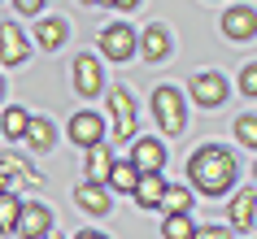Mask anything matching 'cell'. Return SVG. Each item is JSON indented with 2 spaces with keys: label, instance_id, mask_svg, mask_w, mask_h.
Returning <instances> with one entry per match:
<instances>
[{
  "label": "cell",
  "instance_id": "obj_29",
  "mask_svg": "<svg viewBox=\"0 0 257 239\" xmlns=\"http://www.w3.org/2000/svg\"><path fill=\"white\" fill-rule=\"evenodd\" d=\"M100 5H109V9H118V14H126V9H136L140 0H100Z\"/></svg>",
  "mask_w": 257,
  "mask_h": 239
},
{
  "label": "cell",
  "instance_id": "obj_27",
  "mask_svg": "<svg viewBox=\"0 0 257 239\" xmlns=\"http://www.w3.org/2000/svg\"><path fill=\"white\" fill-rule=\"evenodd\" d=\"M192 239H231V226H196Z\"/></svg>",
  "mask_w": 257,
  "mask_h": 239
},
{
  "label": "cell",
  "instance_id": "obj_3",
  "mask_svg": "<svg viewBox=\"0 0 257 239\" xmlns=\"http://www.w3.org/2000/svg\"><path fill=\"white\" fill-rule=\"evenodd\" d=\"M136 27H126V22H109V27H100V57L105 61H131L136 57Z\"/></svg>",
  "mask_w": 257,
  "mask_h": 239
},
{
  "label": "cell",
  "instance_id": "obj_18",
  "mask_svg": "<svg viewBox=\"0 0 257 239\" xmlns=\"http://www.w3.org/2000/svg\"><path fill=\"white\" fill-rule=\"evenodd\" d=\"M31 144V152H53V144H57V126L48 118H31V126H27V135H22Z\"/></svg>",
  "mask_w": 257,
  "mask_h": 239
},
{
  "label": "cell",
  "instance_id": "obj_26",
  "mask_svg": "<svg viewBox=\"0 0 257 239\" xmlns=\"http://www.w3.org/2000/svg\"><path fill=\"white\" fill-rule=\"evenodd\" d=\"M240 92L248 96V100H257V61H248V66L240 70Z\"/></svg>",
  "mask_w": 257,
  "mask_h": 239
},
{
  "label": "cell",
  "instance_id": "obj_24",
  "mask_svg": "<svg viewBox=\"0 0 257 239\" xmlns=\"http://www.w3.org/2000/svg\"><path fill=\"white\" fill-rule=\"evenodd\" d=\"M18 213H22V200L5 191L0 196V235H14L18 230Z\"/></svg>",
  "mask_w": 257,
  "mask_h": 239
},
{
  "label": "cell",
  "instance_id": "obj_33",
  "mask_svg": "<svg viewBox=\"0 0 257 239\" xmlns=\"http://www.w3.org/2000/svg\"><path fill=\"white\" fill-rule=\"evenodd\" d=\"M44 239H61V235H53V230H48V235H44Z\"/></svg>",
  "mask_w": 257,
  "mask_h": 239
},
{
  "label": "cell",
  "instance_id": "obj_19",
  "mask_svg": "<svg viewBox=\"0 0 257 239\" xmlns=\"http://www.w3.org/2000/svg\"><path fill=\"white\" fill-rule=\"evenodd\" d=\"M87 183H105L109 178V170H113V152H109L105 144H96V148H87Z\"/></svg>",
  "mask_w": 257,
  "mask_h": 239
},
{
  "label": "cell",
  "instance_id": "obj_1",
  "mask_svg": "<svg viewBox=\"0 0 257 239\" xmlns=\"http://www.w3.org/2000/svg\"><path fill=\"white\" fill-rule=\"evenodd\" d=\"M235 174H240L235 152H227L222 144H205V148H196V152L188 157V183H192V191H201V196H209V200L227 196L231 187H235Z\"/></svg>",
  "mask_w": 257,
  "mask_h": 239
},
{
  "label": "cell",
  "instance_id": "obj_14",
  "mask_svg": "<svg viewBox=\"0 0 257 239\" xmlns=\"http://www.w3.org/2000/svg\"><path fill=\"white\" fill-rule=\"evenodd\" d=\"M66 135H70L79 148H96L100 139H105V118H100V113H92V109H83V113H74V118H70V131H66Z\"/></svg>",
  "mask_w": 257,
  "mask_h": 239
},
{
  "label": "cell",
  "instance_id": "obj_7",
  "mask_svg": "<svg viewBox=\"0 0 257 239\" xmlns=\"http://www.w3.org/2000/svg\"><path fill=\"white\" fill-rule=\"evenodd\" d=\"M131 165L140 174H162L166 170V144L153 135H136L131 139Z\"/></svg>",
  "mask_w": 257,
  "mask_h": 239
},
{
  "label": "cell",
  "instance_id": "obj_13",
  "mask_svg": "<svg viewBox=\"0 0 257 239\" xmlns=\"http://www.w3.org/2000/svg\"><path fill=\"white\" fill-rule=\"evenodd\" d=\"M0 174H5V191H9V196H18L22 187H40V183H44L40 174L31 170L22 157H14V152H5V157H0Z\"/></svg>",
  "mask_w": 257,
  "mask_h": 239
},
{
  "label": "cell",
  "instance_id": "obj_9",
  "mask_svg": "<svg viewBox=\"0 0 257 239\" xmlns=\"http://www.w3.org/2000/svg\"><path fill=\"white\" fill-rule=\"evenodd\" d=\"M53 230V209L48 204H27L22 200V213H18V239H44Z\"/></svg>",
  "mask_w": 257,
  "mask_h": 239
},
{
  "label": "cell",
  "instance_id": "obj_6",
  "mask_svg": "<svg viewBox=\"0 0 257 239\" xmlns=\"http://www.w3.org/2000/svg\"><path fill=\"white\" fill-rule=\"evenodd\" d=\"M227 96H231V83L218 74V70H205V74H196L192 79V100L201 109H218V105H227Z\"/></svg>",
  "mask_w": 257,
  "mask_h": 239
},
{
  "label": "cell",
  "instance_id": "obj_31",
  "mask_svg": "<svg viewBox=\"0 0 257 239\" xmlns=\"http://www.w3.org/2000/svg\"><path fill=\"white\" fill-rule=\"evenodd\" d=\"M0 196H5V174H0Z\"/></svg>",
  "mask_w": 257,
  "mask_h": 239
},
{
  "label": "cell",
  "instance_id": "obj_11",
  "mask_svg": "<svg viewBox=\"0 0 257 239\" xmlns=\"http://www.w3.org/2000/svg\"><path fill=\"white\" fill-rule=\"evenodd\" d=\"M136 53L149 61V66H157V61H166L170 57V31L162 27V22H153V27H144L136 35Z\"/></svg>",
  "mask_w": 257,
  "mask_h": 239
},
{
  "label": "cell",
  "instance_id": "obj_17",
  "mask_svg": "<svg viewBox=\"0 0 257 239\" xmlns=\"http://www.w3.org/2000/svg\"><path fill=\"white\" fill-rule=\"evenodd\" d=\"M131 196H136L140 209H157L162 196H166V178H162V174H140V183H136Z\"/></svg>",
  "mask_w": 257,
  "mask_h": 239
},
{
  "label": "cell",
  "instance_id": "obj_21",
  "mask_svg": "<svg viewBox=\"0 0 257 239\" xmlns=\"http://www.w3.org/2000/svg\"><path fill=\"white\" fill-rule=\"evenodd\" d=\"M136 183H140V170H136V165H131V161H113V170H109L105 187H118V191H136Z\"/></svg>",
  "mask_w": 257,
  "mask_h": 239
},
{
  "label": "cell",
  "instance_id": "obj_25",
  "mask_svg": "<svg viewBox=\"0 0 257 239\" xmlns=\"http://www.w3.org/2000/svg\"><path fill=\"white\" fill-rule=\"evenodd\" d=\"M231 135H235L244 148H253V152H257V113H240L235 126H231Z\"/></svg>",
  "mask_w": 257,
  "mask_h": 239
},
{
  "label": "cell",
  "instance_id": "obj_20",
  "mask_svg": "<svg viewBox=\"0 0 257 239\" xmlns=\"http://www.w3.org/2000/svg\"><path fill=\"white\" fill-rule=\"evenodd\" d=\"M27 126H31V113L22 105H9L5 113H0V135H5V139H22Z\"/></svg>",
  "mask_w": 257,
  "mask_h": 239
},
{
  "label": "cell",
  "instance_id": "obj_23",
  "mask_svg": "<svg viewBox=\"0 0 257 239\" xmlns=\"http://www.w3.org/2000/svg\"><path fill=\"white\" fill-rule=\"evenodd\" d=\"M192 187H166V196H162V204L157 209H166V213H192Z\"/></svg>",
  "mask_w": 257,
  "mask_h": 239
},
{
  "label": "cell",
  "instance_id": "obj_28",
  "mask_svg": "<svg viewBox=\"0 0 257 239\" xmlns=\"http://www.w3.org/2000/svg\"><path fill=\"white\" fill-rule=\"evenodd\" d=\"M14 9H18V14H31V18H35V14L44 9V0H14Z\"/></svg>",
  "mask_w": 257,
  "mask_h": 239
},
{
  "label": "cell",
  "instance_id": "obj_22",
  "mask_svg": "<svg viewBox=\"0 0 257 239\" xmlns=\"http://www.w3.org/2000/svg\"><path fill=\"white\" fill-rule=\"evenodd\" d=\"M192 235H196V222H192L188 213H166L162 239H192Z\"/></svg>",
  "mask_w": 257,
  "mask_h": 239
},
{
  "label": "cell",
  "instance_id": "obj_15",
  "mask_svg": "<svg viewBox=\"0 0 257 239\" xmlns=\"http://www.w3.org/2000/svg\"><path fill=\"white\" fill-rule=\"evenodd\" d=\"M74 204H79L83 213H92V217H105V213H109V187L83 178V183L74 187Z\"/></svg>",
  "mask_w": 257,
  "mask_h": 239
},
{
  "label": "cell",
  "instance_id": "obj_16",
  "mask_svg": "<svg viewBox=\"0 0 257 239\" xmlns=\"http://www.w3.org/2000/svg\"><path fill=\"white\" fill-rule=\"evenodd\" d=\"M66 40H70L66 18H40V22H35V44H40L44 53H57Z\"/></svg>",
  "mask_w": 257,
  "mask_h": 239
},
{
  "label": "cell",
  "instance_id": "obj_10",
  "mask_svg": "<svg viewBox=\"0 0 257 239\" xmlns=\"http://www.w3.org/2000/svg\"><path fill=\"white\" fill-rule=\"evenodd\" d=\"M27 57H31L27 31L14 22H0V66H27Z\"/></svg>",
  "mask_w": 257,
  "mask_h": 239
},
{
  "label": "cell",
  "instance_id": "obj_32",
  "mask_svg": "<svg viewBox=\"0 0 257 239\" xmlns=\"http://www.w3.org/2000/svg\"><path fill=\"white\" fill-rule=\"evenodd\" d=\"M0 100H5V79H0Z\"/></svg>",
  "mask_w": 257,
  "mask_h": 239
},
{
  "label": "cell",
  "instance_id": "obj_4",
  "mask_svg": "<svg viewBox=\"0 0 257 239\" xmlns=\"http://www.w3.org/2000/svg\"><path fill=\"white\" fill-rule=\"evenodd\" d=\"M109 118H113V139L118 144H131L136 139V100L126 87H113L109 92Z\"/></svg>",
  "mask_w": 257,
  "mask_h": 239
},
{
  "label": "cell",
  "instance_id": "obj_34",
  "mask_svg": "<svg viewBox=\"0 0 257 239\" xmlns=\"http://www.w3.org/2000/svg\"><path fill=\"white\" fill-rule=\"evenodd\" d=\"M79 5H96V0H79Z\"/></svg>",
  "mask_w": 257,
  "mask_h": 239
},
{
  "label": "cell",
  "instance_id": "obj_5",
  "mask_svg": "<svg viewBox=\"0 0 257 239\" xmlns=\"http://www.w3.org/2000/svg\"><path fill=\"white\" fill-rule=\"evenodd\" d=\"M70 83H74V92H79L83 100H92V96H100V87H105V74H100V61H96L92 53H79L74 61H70Z\"/></svg>",
  "mask_w": 257,
  "mask_h": 239
},
{
  "label": "cell",
  "instance_id": "obj_12",
  "mask_svg": "<svg viewBox=\"0 0 257 239\" xmlns=\"http://www.w3.org/2000/svg\"><path fill=\"white\" fill-rule=\"evenodd\" d=\"M227 226H231V230H253V226H257V187H244V191L231 196Z\"/></svg>",
  "mask_w": 257,
  "mask_h": 239
},
{
  "label": "cell",
  "instance_id": "obj_8",
  "mask_svg": "<svg viewBox=\"0 0 257 239\" xmlns=\"http://www.w3.org/2000/svg\"><path fill=\"white\" fill-rule=\"evenodd\" d=\"M222 35L231 44H244L257 35V9L253 5H231L227 14H222Z\"/></svg>",
  "mask_w": 257,
  "mask_h": 239
},
{
  "label": "cell",
  "instance_id": "obj_2",
  "mask_svg": "<svg viewBox=\"0 0 257 239\" xmlns=\"http://www.w3.org/2000/svg\"><path fill=\"white\" fill-rule=\"evenodd\" d=\"M153 113H157L162 135H183V126H188V100H183V92L170 87V83H162V87L153 92Z\"/></svg>",
  "mask_w": 257,
  "mask_h": 239
},
{
  "label": "cell",
  "instance_id": "obj_35",
  "mask_svg": "<svg viewBox=\"0 0 257 239\" xmlns=\"http://www.w3.org/2000/svg\"><path fill=\"white\" fill-rule=\"evenodd\" d=\"M253 178H257V165H253Z\"/></svg>",
  "mask_w": 257,
  "mask_h": 239
},
{
  "label": "cell",
  "instance_id": "obj_30",
  "mask_svg": "<svg viewBox=\"0 0 257 239\" xmlns=\"http://www.w3.org/2000/svg\"><path fill=\"white\" fill-rule=\"evenodd\" d=\"M74 239H109V235H105V230H79Z\"/></svg>",
  "mask_w": 257,
  "mask_h": 239
}]
</instances>
